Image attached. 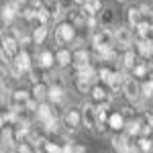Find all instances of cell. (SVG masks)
<instances>
[{
    "label": "cell",
    "instance_id": "1",
    "mask_svg": "<svg viewBox=\"0 0 153 153\" xmlns=\"http://www.w3.org/2000/svg\"><path fill=\"white\" fill-rule=\"evenodd\" d=\"M114 47V33L108 31V29H102L94 35V51H104V49H112Z\"/></svg>",
    "mask_w": 153,
    "mask_h": 153
},
{
    "label": "cell",
    "instance_id": "2",
    "mask_svg": "<svg viewBox=\"0 0 153 153\" xmlns=\"http://www.w3.org/2000/svg\"><path fill=\"white\" fill-rule=\"evenodd\" d=\"M31 100V94L27 92V90H14L8 98V108H10L12 112H16V110H21L25 108V104Z\"/></svg>",
    "mask_w": 153,
    "mask_h": 153
},
{
    "label": "cell",
    "instance_id": "3",
    "mask_svg": "<svg viewBox=\"0 0 153 153\" xmlns=\"http://www.w3.org/2000/svg\"><path fill=\"white\" fill-rule=\"evenodd\" d=\"M123 92L131 102H137L139 96H141V84L137 82V78H127L123 84Z\"/></svg>",
    "mask_w": 153,
    "mask_h": 153
},
{
    "label": "cell",
    "instance_id": "4",
    "mask_svg": "<svg viewBox=\"0 0 153 153\" xmlns=\"http://www.w3.org/2000/svg\"><path fill=\"white\" fill-rule=\"evenodd\" d=\"M55 39H57V43H71L74 39H76V31H74V27L70 23H61L55 29Z\"/></svg>",
    "mask_w": 153,
    "mask_h": 153
},
{
    "label": "cell",
    "instance_id": "5",
    "mask_svg": "<svg viewBox=\"0 0 153 153\" xmlns=\"http://www.w3.org/2000/svg\"><path fill=\"white\" fill-rule=\"evenodd\" d=\"M114 41H117L118 49H129L133 43V31L127 27H118L117 33H114Z\"/></svg>",
    "mask_w": 153,
    "mask_h": 153
},
{
    "label": "cell",
    "instance_id": "6",
    "mask_svg": "<svg viewBox=\"0 0 153 153\" xmlns=\"http://www.w3.org/2000/svg\"><path fill=\"white\" fill-rule=\"evenodd\" d=\"M71 63H74V68L80 71L84 68H88L90 65V55H88V51L86 49H78L76 53H71Z\"/></svg>",
    "mask_w": 153,
    "mask_h": 153
},
{
    "label": "cell",
    "instance_id": "7",
    "mask_svg": "<svg viewBox=\"0 0 153 153\" xmlns=\"http://www.w3.org/2000/svg\"><path fill=\"white\" fill-rule=\"evenodd\" d=\"M80 117H82V123L88 129H96V108L92 104H84Z\"/></svg>",
    "mask_w": 153,
    "mask_h": 153
},
{
    "label": "cell",
    "instance_id": "8",
    "mask_svg": "<svg viewBox=\"0 0 153 153\" xmlns=\"http://www.w3.org/2000/svg\"><path fill=\"white\" fill-rule=\"evenodd\" d=\"M80 123H82V117H80V112L74 110V108H70V110L63 114V125H65V129L76 131L80 127Z\"/></svg>",
    "mask_w": 153,
    "mask_h": 153
},
{
    "label": "cell",
    "instance_id": "9",
    "mask_svg": "<svg viewBox=\"0 0 153 153\" xmlns=\"http://www.w3.org/2000/svg\"><path fill=\"white\" fill-rule=\"evenodd\" d=\"M0 143L6 145L8 149H12L16 145V139H14V133H12V127H2V133H0Z\"/></svg>",
    "mask_w": 153,
    "mask_h": 153
},
{
    "label": "cell",
    "instance_id": "10",
    "mask_svg": "<svg viewBox=\"0 0 153 153\" xmlns=\"http://www.w3.org/2000/svg\"><path fill=\"white\" fill-rule=\"evenodd\" d=\"M137 51L141 53L143 57H153V41L151 39H139L137 41Z\"/></svg>",
    "mask_w": 153,
    "mask_h": 153
},
{
    "label": "cell",
    "instance_id": "11",
    "mask_svg": "<svg viewBox=\"0 0 153 153\" xmlns=\"http://www.w3.org/2000/svg\"><path fill=\"white\" fill-rule=\"evenodd\" d=\"M2 49H4V51H8L10 55L16 57V53H19V41H16L12 35L2 37Z\"/></svg>",
    "mask_w": 153,
    "mask_h": 153
},
{
    "label": "cell",
    "instance_id": "12",
    "mask_svg": "<svg viewBox=\"0 0 153 153\" xmlns=\"http://www.w3.org/2000/svg\"><path fill=\"white\" fill-rule=\"evenodd\" d=\"M106 118H108V104H100L96 108V129L98 131L104 129Z\"/></svg>",
    "mask_w": 153,
    "mask_h": 153
},
{
    "label": "cell",
    "instance_id": "13",
    "mask_svg": "<svg viewBox=\"0 0 153 153\" xmlns=\"http://www.w3.org/2000/svg\"><path fill=\"white\" fill-rule=\"evenodd\" d=\"M112 147H114V151L125 153L127 147H129V135H117V137H112Z\"/></svg>",
    "mask_w": 153,
    "mask_h": 153
},
{
    "label": "cell",
    "instance_id": "14",
    "mask_svg": "<svg viewBox=\"0 0 153 153\" xmlns=\"http://www.w3.org/2000/svg\"><path fill=\"white\" fill-rule=\"evenodd\" d=\"M92 98H94L96 102H102V104H108L110 102V94L106 92L102 86H94L92 88Z\"/></svg>",
    "mask_w": 153,
    "mask_h": 153
},
{
    "label": "cell",
    "instance_id": "15",
    "mask_svg": "<svg viewBox=\"0 0 153 153\" xmlns=\"http://www.w3.org/2000/svg\"><path fill=\"white\" fill-rule=\"evenodd\" d=\"M100 8H102V2H100V0H88V2L84 4V10L82 12H84V16L88 19V16H94Z\"/></svg>",
    "mask_w": 153,
    "mask_h": 153
},
{
    "label": "cell",
    "instance_id": "16",
    "mask_svg": "<svg viewBox=\"0 0 153 153\" xmlns=\"http://www.w3.org/2000/svg\"><path fill=\"white\" fill-rule=\"evenodd\" d=\"M19 12H21V10H19L12 2H6V4L2 6V19H4L6 23H10V21L16 16V14H19Z\"/></svg>",
    "mask_w": 153,
    "mask_h": 153
},
{
    "label": "cell",
    "instance_id": "17",
    "mask_svg": "<svg viewBox=\"0 0 153 153\" xmlns=\"http://www.w3.org/2000/svg\"><path fill=\"white\" fill-rule=\"evenodd\" d=\"M139 123H141V135H149L153 131V114L145 112V114L139 118Z\"/></svg>",
    "mask_w": 153,
    "mask_h": 153
},
{
    "label": "cell",
    "instance_id": "18",
    "mask_svg": "<svg viewBox=\"0 0 153 153\" xmlns=\"http://www.w3.org/2000/svg\"><path fill=\"white\" fill-rule=\"evenodd\" d=\"M35 117L41 120V123H45L47 118L53 117V110H51V106L49 104H39L37 106V110H35Z\"/></svg>",
    "mask_w": 153,
    "mask_h": 153
},
{
    "label": "cell",
    "instance_id": "19",
    "mask_svg": "<svg viewBox=\"0 0 153 153\" xmlns=\"http://www.w3.org/2000/svg\"><path fill=\"white\" fill-rule=\"evenodd\" d=\"M106 123L110 125V129H114V131H118V129H123V127H125V118H123L120 112H112L110 117L106 118Z\"/></svg>",
    "mask_w": 153,
    "mask_h": 153
},
{
    "label": "cell",
    "instance_id": "20",
    "mask_svg": "<svg viewBox=\"0 0 153 153\" xmlns=\"http://www.w3.org/2000/svg\"><path fill=\"white\" fill-rule=\"evenodd\" d=\"M14 61L19 63V68H21L23 71L31 70V57H29V53H27V51H19V53H16V57H14Z\"/></svg>",
    "mask_w": 153,
    "mask_h": 153
},
{
    "label": "cell",
    "instance_id": "21",
    "mask_svg": "<svg viewBox=\"0 0 153 153\" xmlns=\"http://www.w3.org/2000/svg\"><path fill=\"white\" fill-rule=\"evenodd\" d=\"M125 76L123 74H118V71H112V76H110V80H108V86H110V90H114L117 92L118 88H123V84H125Z\"/></svg>",
    "mask_w": 153,
    "mask_h": 153
},
{
    "label": "cell",
    "instance_id": "22",
    "mask_svg": "<svg viewBox=\"0 0 153 153\" xmlns=\"http://www.w3.org/2000/svg\"><path fill=\"white\" fill-rule=\"evenodd\" d=\"M76 80H84V82L92 84L96 80V71L92 70V65H88V68H84V70L78 71V78H76Z\"/></svg>",
    "mask_w": 153,
    "mask_h": 153
},
{
    "label": "cell",
    "instance_id": "23",
    "mask_svg": "<svg viewBox=\"0 0 153 153\" xmlns=\"http://www.w3.org/2000/svg\"><path fill=\"white\" fill-rule=\"evenodd\" d=\"M47 96L51 98V102H63V98H65V92H63V88H59V86H51L49 88V92H47Z\"/></svg>",
    "mask_w": 153,
    "mask_h": 153
},
{
    "label": "cell",
    "instance_id": "24",
    "mask_svg": "<svg viewBox=\"0 0 153 153\" xmlns=\"http://www.w3.org/2000/svg\"><path fill=\"white\" fill-rule=\"evenodd\" d=\"M53 61H55V59H53V53H51V51H43V53L37 57V65H39V68H51Z\"/></svg>",
    "mask_w": 153,
    "mask_h": 153
},
{
    "label": "cell",
    "instance_id": "25",
    "mask_svg": "<svg viewBox=\"0 0 153 153\" xmlns=\"http://www.w3.org/2000/svg\"><path fill=\"white\" fill-rule=\"evenodd\" d=\"M47 92H49V88H47V86H45L43 82H37V84H33V92H31V94L35 96L37 100H43V98L47 96Z\"/></svg>",
    "mask_w": 153,
    "mask_h": 153
},
{
    "label": "cell",
    "instance_id": "26",
    "mask_svg": "<svg viewBox=\"0 0 153 153\" xmlns=\"http://www.w3.org/2000/svg\"><path fill=\"white\" fill-rule=\"evenodd\" d=\"M55 61H57L61 68H65V65H70L71 63V53L68 51V49H61V51H57V55H55Z\"/></svg>",
    "mask_w": 153,
    "mask_h": 153
},
{
    "label": "cell",
    "instance_id": "27",
    "mask_svg": "<svg viewBox=\"0 0 153 153\" xmlns=\"http://www.w3.org/2000/svg\"><path fill=\"white\" fill-rule=\"evenodd\" d=\"M70 21L71 27H80V25H86V16L82 10H70Z\"/></svg>",
    "mask_w": 153,
    "mask_h": 153
},
{
    "label": "cell",
    "instance_id": "28",
    "mask_svg": "<svg viewBox=\"0 0 153 153\" xmlns=\"http://www.w3.org/2000/svg\"><path fill=\"white\" fill-rule=\"evenodd\" d=\"M141 23L147 25L149 31L153 29V8H147V6H143V8H141Z\"/></svg>",
    "mask_w": 153,
    "mask_h": 153
},
{
    "label": "cell",
    "instance_id": "29",
    "mask_svg": "<svg viewBox=\"0 0 153 153\" xmlns=\"http://www.w3.org/2000/svg\"><path fill=\"white\" fill-rule=\"evenodd\" d=\"M45 37H47V27L43 25V27H37L35 33H33V41H35L37 45H41L43 41H45Z\"/></svg>",
    "mask_w": 153,
    "mask_h": 153
},
{
    "label": "cell",
    "instance_id": "30",
    "mask_svg": "<svg viewBox=\"0 0 153 153\" xmlns=\"http://www.w3.org/2000/svg\"><path fill=\"white\" fill-rule=\"evenodd\" d=\"M129 23L133 27H137V25L141 23V8H135V6L129 8Z\"/></svg>",
    "mask_w": 153,
    "mask_h": 153
},
{
    "label": "cell",
    "instance_id": "31",
    "mask_svg": "<svg viewBox=\"0 0 153 153\" xmlns=\"http://www.w3.org/2000/svg\"><path fill=\"white\" fill-rule=\"evenodd\" d=\"M125 127H127V135H141V123L139 120H129Z\"/></svg>",
    "mask_w": 153,
    "mask_h": 153
},
{
    "label": "cell",
    "instance_id": "32",
    "mask_svg": "<svg viewBox=\"0 0 153 153\" xmlns=\"http://www.w3.org/2000/svg\"><path fill=\"white\" fill-rule=\"evenodd\" d=\"M10 82V71L6 65H0V88H6Z\"/></svg>",
    "mask_w": 153,
    "mask_h": 153
},
{
    "label": "cell",
    "instance_id": "33",
    "mask_svg": "<svg viewBox=\"0 0 153 153\" xmlns=\"http://www.w3.org/2000/svg\"><path fill=\"white\" fill-rule=\"evenodd\" d=\"M43 125H45V131H47V133H57V131H59V123H57V118H55V117L47 118Z\"/></svg>",
    "mask_w": 153,
    "mask_h": 153
},
{
    "label": "cell",
    "instance_id": "34",
    "mask_svg": "<svg viewBox=\"0 0 153 153\" xmlns=\"http://www.w3.org/2000/svg\"><path fill=\"white\" fill-rule=\"evenodd\" d=\"M123 63H125V68H135V63H137V55H135V51H127L125 57H123Z\"/></svg>",
    "mask_w": 153,
    "mask_h": 153
},
{
    "label": "cell",
    "instance_id": "35",
    "mask_svg": "<svg viewBox=\"0 0 153 153\" xmlns=\"http://www.w3.org/2000/svg\"><path fill=\"white\" fill-rule=\"evenodd\" d=\"M141 96H145V98H151L153 96V80L141 84Z\"/></svg>",
    "mask_w": 153,
    "mask_h": 153
},
{
    "label": "cell",
    "instance_id": "36",
    "mask_svg": "<svg viewBox=\"0 0 153 153\" xmlns=\"http://www.w3.org/2000/svg\"><path fill=\"white\" fill-rule=\"evenodd\" d=\"M96 55H98L100 59H108V61L117 59V53H114V49H104V51H98Z\"/></svg>",
    "mask_w": 153,
    "mask_h": 153
},
{
    "label": "cell",
    "instance_id": "37",
    "mask_svg": "<svg viewBox=\"0 0 153 153\" xmlns=\"http://www.w3.org/2000/svg\"><path fill=\"white\" fill-rule=\"evenodd\" d=\"M110 76H112V71L108 70V68H102V70L96 74V80H102L104 84H108V80H110Z\"/></svg>",
    "mask_w": 153,
    "mask_h": 153
},
{
    "label": "cell",
    "instance_id": "38",
    "mask_svg": "<svg viewBox=\"0 0 153 153\" xmlns=\"http://www.w3.org/2000/svg\"><path fill=\"white\" fill-rule=\"evenodd\" d=\"M135 31H137V37H139V39H145L147 33H149V27H147L145 23H139L137 27H135Z\"/></svg>",
    "mask_w": 153,
    "mask_h": 153
},
{
    "label": "cell",
    "instance_id": "39",
    "mask_svg": "<svg viewBox=\"0 0 153 153\" xmlns=\"http://www.w3.org/2000/svg\"><path fill=\"white\" fill-rule=\"evenodd\" d=\"M12 59H14V55H10L8 51H4V49L0 47V61H2V65H8Z\"/></svg>",
    "mask_w": 153,
    "mask_h": 153
},
{
    "label": "cell",
    "instance_id": "40",
    "mask_svg": "<svg viewBox=\"0 0 153 153\" xmlns=\"http://www.w3.org/2000/svg\"><path fill=\"white\" fill-rule=\"evenodd\" d=\"M137 147H139V149H141V151H145V153H149L153 149V143L149 141V139H141V141H139V145H137Z\"/></svg>",
    "mask_w": 153,
    "mask_h": 153
},
{
    "label": "cell",
    "instance_id": "41",
    "mask_svg": "<svg viewBox=\"0 0 153 153\" xmlns=\"http://www.w3.org/2000/svg\"><path fill=\"white\" fill-rule=\"evenodd\" d=\"M135 78H143L145 74H147V65H143V63H135Z\"/></svg>",
    "mask_w": 153,
    "mask_h": 153
},
{
    "label": "cell",
    "instance_id": "42",
    "mask_svg": "<svg viewBox=\"0 0 153 153\" xmlns=\"http://www.w3.org/2000/svg\"><path fill=\"white\" fill-rule=\"evenodd\" d=\"M43 149H45L47 153H61V147L55 145V143H45V145H43Z\"/></svg>",
    "mask_w": 153,
    "mask_h": 153
},
{
    "label": "cell",
    "instance_id": "43",
    "mask_svg": "<svg viewBox=\"0 0 153 153\" xmlns=\"http://www.w3.org/2000/svg\"><path fill=\"white\" fill-rule=\"evenodd\" d=\"M76 86H78V90H80L82 94L90 92V84H88V82H84V80H76Z\"/></svg>",
    "mask_w": 153,
    "mask_h": 153
},
{
    "label": "cell",
    "instance_id": "44",
    "mask_svg": "<svg viewBox=\"0 0 153 153\" xmlns=\"http://www.w3.org/2000/svg\"><path fill=\"white\" fill-rule=\"evenodd\" d=\"M102 21H104V23H110V21H112V10H104V14H102Z\"/></svg>",
    "mask_w": 153,
    "mask_h": 153
},
{
    "label": "cell",
    "instance_id": "45",
    "mask_svg": "<svg viewBox=\"0 0 153 153\" xmlns=\"http://www.w3.org/2000/svg\"><path fill=\"white\" fill-rule=\"evenodd\" d=\"M125 153H139V147L135 145V143H129V147H127V151Z\"/></svg>",
    "mask_w": 153,
    "mask_h": 153
},
{
    "label": "cell",
    "instance_id": "46",
    "mask_svg": "<svg viewBox=\"0 0 153 153\" xmlns=\"http://www.w3.org/2000/svg\"><path fill=\"white\" fill-rule=\"evenodd\" d=\"M16 153H33V151H31V149L23 143V145H19V147H16Z\"/></svg>",
    "mask_w": 153,
    "mask_h": 153
},
{
    "label": "cell",
    "instance_id": "47",
    "mask_svg": "<svg viewBox=\"0 0 153 153\" xmlns=\"http://www.w3.org/2000/svg\"><path fill=\"white\" fill-rule=\"evenodd\" d=\"M71 153H86V149L82 145H71Z\"/></svg>",
    "mask_w": 153,
    "mask_h": 153
},
{
    "label": "cell",
    "instance_id": "48",
    "mask_svg": "<svg viewBox=\"0 0 153 153\" xmlns=\"http://www.w3.org/2000/svg\"><path fill=\"white\" fill-rule=\"evenodd\" d=\"M61 153H71V143H65V145L61 147Z\"/></svg>",
    "mask_w": 153,
    "mask_h": 153
},
{
    "label": "cell",
    "instance_id": "49",
    "mask_svg": "<svg viewBox=\"0 0 153 153\" xmlns=\"http://www.w3.org/2000/svg\"><path fill=\"white\" fill-rule=\"evenodd\" d=\"M74 2H76V4H86L88 0H74Z\"/></svg>",
    "mask_w": 153,
    "mask_h": 153
},
{
    "label": "cell",
    "instance_id": "50",
    "mask_svg": "<svg viewBox=\"0 0 153 153\" xmlns=\"http://www.w3.org/2000/svg\"><path fill=\"white\" fill-rule=\"evenodd\" d=\"M41 2H43V0H33V4H35V6H41Z\"/></svg>",
    "mask_w": 153,
    "mask_h": 153
},
{
    "label": "cell",
    "instance_id": "51",
    "mask_svg": "<svg viewBox=\"0 0 153 153\" xmlns=\"http://www.w3.org/2000/svg\"><path fill=\"white\" fill-rule=\"evenodd\" d=\"M4 127V120H2V114H0V129Z\"/></svg>",
    "mask_w": 153,
    "mask_h": 153
},
{
    "label": "cell",
    "instance_id": "52",
    "mask_svg": "<svg viewBox=\"0 0 153 153\" xmlns=\"http://www.w3.org/2000/svg\"><path fill=\"white\" fill-rule=\"evenodd\" d=\"M0 39H2V29H0Z\"/></svg>",
    "mask_w": 153,
    "mask_h": 153
},
{
    "label": "cell",
    "instance_id": "53",
    "mask_svg": "<svg viewBox=\"0 0 153 153\" xmlns=\"http://www.w3.org/2000/svg\"><path fill=\"white\" fill-rule=\"evenodd\" d=\"M151 68H153V57H151Z\"/></svg>",
    "mask_w": 153,
    "mask_h": 153
},
{
    "label": "cell",
    "instance_id": "54",
    "mask_svg": "<svg viewBox=\"0 0 153 153\" xmlns=\"http://www.w3.org/2000/svg\"><path fill=\"white\" fill-rule=\"evenodd\" d=\"M0 149H2V143H0Z\"/></svg>",
    "mask_w": 153,
    "mask_h": 153
},
{
    "label": "cell",
    "instance_id": "55",
    "mask_svg": "<svg viewBox=\"0 0 153 153\" xmlns=\"http://www.w3.org/2000/svg\"><path fill=\"white\" fill-rule=\"evenodd\" d=\"M53 2H59V0H53Z\"/></svg>",
    "mask_w": 153,
    "mask_h": 153
},
{
    "label": "cell",
    "instance_id": "56",
    "mask_svg": "<svg viewBox=\"0 0 153 153\" xmlns=\"http://www.w3.org/2000/svg\"><path fill=\"white\" fill-rule=\"evenodd\" d=\"M118 2H123V0H118Z\"/></svg>",
    "mask_w": 153,
    "mask_h": 153
}]
</instances>
